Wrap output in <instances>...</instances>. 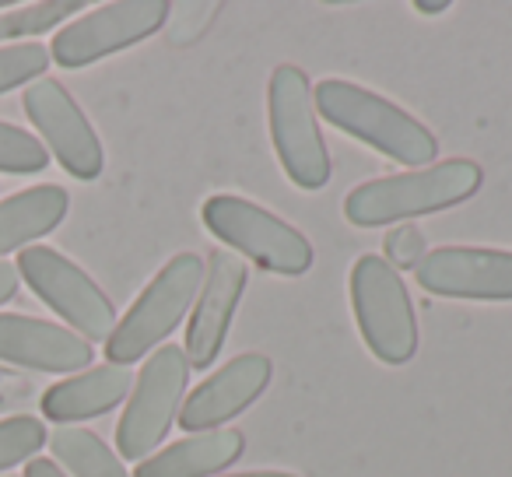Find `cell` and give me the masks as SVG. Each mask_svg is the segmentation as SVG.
Masks as SVG:
<instances>
[{
  "label": "cell",
  "mask_w": 512,
  "mask_h": 477,
  "mask_svg": "<svg viewBox=\"0 0 512 477\" xmlns=\"http://www.w3.org/2000/svg\"><path fill=\"white\" fill-rule=\"evenodd\" d=\"M481 165L470 158H446L428 169L400 172V176H379L355 186L344 200V214L351 225L376 228L390 221L421 218L470 200L481 190Z\"/></svg>",
  "instance_id": "obj_1"
},
{
  "label": "cell",
  "mask_w": 512,
  "mask_h": 477,
  "mask_svg": "<svg viewBox=\"0 0 512 477\" xmlns=\"http://www.w3.org/2000/svg\"><path fill=\"white\" fill-rule=\"evenodd\" d=\"M316 113L337 130L358 137L362 144L376 148L379 155L393 158L400 165H435L439 141L421 120L390 102L386 95H376L362 85L330 78L320 81L313 95Z\"/></svg>",
  "instance_id": "obj_2"
},
{
  "label": "cell",
  "mask_w": 512,
  "mask_h": 477,
  "mask_svg": "<svg viewBox=\"0 0 512 477\" xmlns=\"http://www.w3.org/2000/svg\"><path fill=\"white\" fill-rule=\"evenodd\" d=\"M351 306L362 341L379 362L404 365L418 351V320L400 271L386 257L365 253L351 267Z\"/></svg>",
  "instance_id": "obj_3"
},
{
  "label": "cell",
  "mask_w": 512,
  "mask_h": 477,
  "mask_svg": "<svg viewBox=\"0 0 512 477\" xmlns=\"http://www.w3.org/2000/svg\"><path fill=\"white\" fill-rule=\"evenodd\" d=\"M200 218H204L207 232H214V239L232 246L235 253H246L264 271L299 278L313 267V246L306 235L253 200L218 193V197L204 200Z\"/></svg>",
  "instance_id": "obj_4"
},
{
  "label": "cell",
  "mask_w": 512,
  "mask_h": 477,
  "mask_svg": "<svg viewBox=\"0 0 512 477\" xmlns=\"http://www.w3.org/2000/svg\"><path fill=\"white\" fill-rule=\"evenodd\" d=\"M204 285V260L197 253H176L151 285L137 295V302L116 323L113 337L106 341V355L113 365H130L162 344L183 323L186 309L193 306Z\"/></svg>",
  "instance_id": "obj_5"
},
{
  "label": "cell",
  "mask_w": 512,
  "mask_h": 477,
  "mask_svg": "<svg viewBox=\"0 0 512 477\" xmlns=\"http://www.w3.org/2000/svg\"><path fill=\"white\" fill-rule=\"evenodd\" d=\"M267 116H271L274 151L281 169L302 190H323L330 179V155L316 120L313 88L306 71L281 64L267 85Z\"/></svg>",
  "instance_id": "obj_6"
},
{
  "label": "cell",
  "mask_w": 512,
  "mask_h": 477,
  "mask_svg": "<svg viewBox=\"0 0 512 477\" xmlns=\"http://www.w3.org/2000/svg\"><path fill=\"white\" fill-rule=\"evenodd\" d=\"M15 271L88 344L113 337L120 320H116V309L109 302V295L74 260H67L64 253L50 250V246H29V250L18 253Z\"/></svg>",
  "instance_id": "obj_7"
},
{
  "label": "cell",
  "mask_w": 512,
  "mask_h": 477,
  "mask_svg": "<svg viewBox=\"0 0 512 477\" xmlns=\"http://www.w3.org/2000/svg\"><path fill=\"white\" fill-rule=\"evenodd\" d=\"M186 383H190V362L179 344H162L144 362L116 425V449L123 460H144L169 435Z\"/></svg>",
  "instance_id": "obj_8"
},
{
  "label": "cell",
  "mask_w": 512,
  "mask_h": 477,
  "mask_svg": "<svg viewBox=\"0 0 512 477\" xmlns=\"http://www.w3.org/2000/svg\"><path fill=\"white\" fill-rule=\"evenodd\" d=\"M169 4L165 0H116V4H102V8L88 11L85 18H74L71 25L53 36L50 57L67 71H78L95 60L120 53L127 46L141 43V39L155 36L169 18Z\"/></svg>",
  "instance_id": "obj_9"
},
{
  "label": "cell",
  "mask_w": 512,
  "mask_h": 477,
  "mask_svg": "<svg viewBox=\"0 0 512 477\" xmlns=\"http://www.w3.org/2000/svg\"><path fill=\"white\" fill-rule=\"evenodd\" d=\"M25 113H29L32 127L43 134L46 148L53 151L64 172H71L74 179H95L106 165L102 155V141L92 130L88 116L81 113V106L74 102V95L67 92L60 81L39 78L25 88L22 99Z\"/></svg>",
  "instance_id": "obj_10"
},
{
  "label": "cell",
  "mask_w": 512,
  "mask_h": 477,
  "mask_svg": "<svg viewBox=\"0 0 512 477\" xmlns=\"http://www.w3.org/2000/svg\"><path fill=\"white\" fill-rule=\"evenodd\" d=\"M425 292L442 299L512 302V253L481 246H439L414 264Z\"/></svg>",
  "instance_id": "obj_11"
},
{
  "label": "cell",
  "mask_w": 512,
  "mask_h": 477,
  "mask_svg": "<svg viewBox=\"0 0 512 477\" xmlns=\"http://www.w3.org/2000/svg\"><path fill=\"white\" fill-rule=\"evenodd\" d=\"M246 288V264L232 250H214L204 267V285L197 292L193 320L186 327V362L190 369H207L221 355V344L232 327L235 306Z\"/></svg>",
  "instance_id": "obj_12"
},
{
  "label": "cell",
  "mask_w": 512,
  "mask_h": 477,
  "mask_svg": "<svg viewBox=\"0 0 512 477\" xmlns=\"http://www.w3.org/2000/svg\"><path fill=\"white\" fill-rule=\"evenodd\" d=\"M271 383V358L260 351L232 358L214 376H207L197 390L179 407V428L186 432H214L218 425L232 421L253 404Z\"/></svg>",
  "instance_id": "obj_13"
},
{
  "label": "cell",
  "mask_w": 512,
  "mask_h": 477,
  "mask_svg": "<svg viewBox=\"0 0 512 477\" xmlns=\"http://www.w3.org/2000/svg\"><path fill=\"white\" fill-rule=\"evenodd\" d=\"M95 358L92 344L67 327L22 313H0V362L32 372H81Z\"/></svg>",
  "instance_id": "obj_14"
},
{
  "label": "cell",
  "mask_w": 512,
  "mask_h": 477,
  "mask_svg": "<svg viewBox=\"0 0 512 477\" xmlns=\"http://www.w3.org/2000/svg\"><path fill=\"white\" fill-rule=\"evenodd\" d=\"M130 386H134V376H130L127 365H95V369H85L81 376L53 383L43 393V414L50 421H57V425L99 418V414L113 411L116 404H123Z\"/></svg>",
  "instance_id": "obj_15"
},
{
  "label": "cell",
  "mask_w": 512,
  "mask_h": 477,
  "mask_svg": "<svg viewBox=\"0 0 512 477\" xmlns=\"http://www.w3.org/2000/svg\"><path fill=\"white\" fill-rule=\"evenodd\" d=\"M67 207H71V197L57 183L29 186L15 197L0 200V257L29 250V243L50 235L67 218Z\"/></svg>",
  "instance_id": "obj_16"
},
{
  "label": "cell",
  "mask_w": 512,
  "mask_h": 477,
  "mask_svg": "<svg viewBox=\"0 0 512 477\" xmlns=\"http://www.w3.org/2000/svg\"><path fill=\"white\" fill-rule=\"evenodd\" d=\"M242 449H246V439L239 432H197L148 456L134 470V477H207L221 467H232Z\"/></svg>",
  "instance_id": "obj_17"
},
{
  "label": "cell",
  "mask_w": 512,
  "mask_h": 477,
  "mask_svg": "<svg viewBox=\"0 0 512 477\" xmlns=\"http://www.w3.org/2000/svg\"><path fill=\"white\" fill-rule=\"evenodd\" d=\"M50 446L57 463H64L74 477H130L127 467L120 463V456L99 435L88 432V428L60 425L50 435Z\"/></svg>",
  "instance_id": "obj_18"
},
{
  "label": "cell",
  "mask_w": 512,
  "mask_h": 477,
  "mask_svg": "<svg viewBox=\"0 0 512 477\" xmlns=\"http://www.w3.org/2000/svg\"><path fill=\"white\" fill-rule=\"evenodd\" d=\"M81 0H43V4H25L8 15H0V43H25V36H39L60 25L64 18L81 15Z\"/></svg>",
  "instance_id": "obj_19"
},
{
  "label": "cell",
  "mask_w": 512,
  "mask_h": 477,
  "mask_svg": "<svg viewBox=\"0 0 512 477\" xmlns=\"http://www.w3.org/2000/svg\"><path fill=\"white\" fill-rule=\"evenodd\" d=\"M46 165H50V151L36 134L0 120V172L29 176V172H43Z\"/></svg>",
  "instance_id": "obj_20"
},
{
  "label": "cell",
  "mask_w": 512,
  "mask_h": 477,
  "mask_svg": "<svg viewBox=\"0 0 512 477\" xmlns=\"http://www.w3.org/2000/svg\"><path fill=\"white\" fill-rule=\"evenodd\" d=\"M46 442H50V435H46V425L39 418H29V414L4 418L0 421V470L32 460Z\"/></svg>",
  "instance_id": "obj_21"
},
{
  "label": "cell",
  "mask_w": 512,
  "mask_h": 477,
  "mask_svg": "<svg viewBox=\"0 0 512 477\" xmlns=\"http://www.w3.org/2000/svg\"><path fill=\"white\" fill-rule=\"evenodd\" d=\"M50 67V50L43 43H11L0 46V95L39 81Z\"/></svg>",
  "instance_id": "obj_22"
},
{
  "label": "cell",
  "mask_w": 512,
  "mask_h": 477,
  "mask_svg": "<svg viewBox=\"0 0 512 477\" xmlns=\"http://www.w3.org/2000/svg\"><path fill=\"white\" fill-rule=\"evenodd\" d=\"M425 235L414 225H397L390 235H386V257H390L393 267H411L425 257Z\"/></svg>",
  "instance_id": "obj_23"
},
{
  "label": "cell",
  "mask_w": 512,
  "mask_h": 477,
  "mask_svg": "<svg viewBox=\"0 0 512 477\" xmlns=\"http://www.w3.org/2000/svg\"><path fill=\"white\" fill-rule=\"evenodd\" d=\"M18 285H22V278H18L15 264H8V260H0V306L15 299V295H18Z\"/></svg>",
  "instance_id": "obj_24"
},
{
  "label": "cell",
  "mask_w": 512,
  "mask_h": 477,
  "mask_svg": "<svg viewBox=\"0 0 512 477\" xmlns=\"http://www.w3.org/2000/svg\"><path fill=\"white\" fill-rule=\"evenodd\" d=\"M25 477H67V470L53 460H29L25 467Z\"/></svg>",
  "instance_id": "obj_25"
},
{
  "label": "cell",
  "mask_w": 512,
  "mask_h": 477,
  "mask_svg": "<svg viewBox=\"0 0 512 477\" xmlns=\"http://www.w3.org/2000/svg\"><path fill=\"white\" fill-rule=\"evenodd\" d=\"M414 8H418L421 15H439V11H446L449 4H446V0H418Z\"/></svg>",
  "instance_id": "obj_26"
},
{
  "label": "cell",
  "mask_w": 512,
  "mask_h": 477,
  "mask_svg": "<svg viewBox=\"0 0 512 477\" xmlns=\"http://www.w3.org/2000/svg\"><path fill=\"white\" fill-rule=\"evenodd\" d=\"M221 477H295V474H285V470H249V474H221Z\"/></svg>",
  "instance_id": "obj_27"
},
{
  "label": "cell",
  "mask_w": 512,
  "mask_h": 477,
  "mask_svg": "<svg viewBox=\"0 0 512 477\" xmlns=\"http://www.w3.org/2000/svg\"><path fill=\"white\" fill-rule=\"evenodd\" d=\"M0 8H8V0H0Z\"/></svg>",
  "instance_id": "obj_28"
}]
</instances>
